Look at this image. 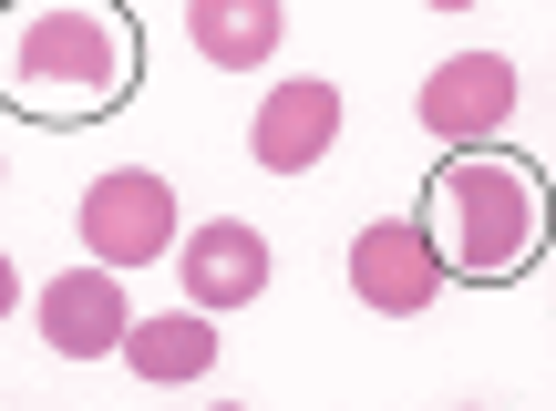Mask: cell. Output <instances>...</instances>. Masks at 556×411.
Returning <instances> with one entry per match:
<instances>
[{
  "mask_svg": "<svg viewBox=\"0 0 556 411\" xmlns=\"http://www.w3.org/2000/svg\"><path fill=\"white\" fill-rule=\"evenodd\" d=\"M144 73L124 0H11L0 11V103L31 124H103Z\"/></svg>",
  "mask_w": 556,
  "mask_h": 411,
  "instance_id": "cell-1",
  "label": "cell"
},
{
  "mask_svg": "<svg viewBox=\"0 0 556 411\" xmlns=\"http://www.w3.org/2000/svg\"><path fill=\"white\" fill-rule=\"evenodd\" d=\"M422 236L443 247V278H484V288L526 278L536 268V176L505 144H443Z\"/></svg>",
  "mask_w": 556,
  "mask_h": 411,
  "instance_id": "cell-2",
  "label": "cell"
},
{
  "mask_svg": "<svg viewBox=\"0 0 556 411\" xmlns=\"http://www.w3.org/2000/svg\"><path fill=\"white\" fill-rule=\"evenodd\" d=\"M443 288H454V278H443V247L422 236V216H371V227L351 236V298L371 319H422Z\"/></svg>",
  "mask_w": 556,
  "mask_h": 411,
  "instance_id": "cell-3",
  "label": "cell"
},
{
  "mask_svg": "<svg viewBox=\"0 0 556 411\" xmlns=\"http://www.w3.org/2000/svg\"><path fill=\"white\" fill-rule=\"evenodd\" d=\"M83 247H93L103 268H155V257L176 247V196H165V176H144V165L93 176L83 185Z\"/></svg>",
  "mask_w": 556,
  "mask_h": 411,
  "instance_id": "cell-4",
  "label": "cell"
},
{
  "mask_svg": "<svg viewBox=\"0 0 556 411\" xmlns=\"http://www.w3.org/2000/svg\"><path fill=\"white\" fill-rule=\"evenodd\" d=\"M413 114H422V134H433V144H495L505 114H516V62H505V52L433 62V82L413 93Z\"/></svg>",
  "mask_w": 556,
  "mask_h": 411,
  "instance_id": "cell-5",
  "label": "cell"
},
{
  "mask_svg": "<svg viewBox=\"0 0 556 411\" xmlns=\"http://www.w3.org/2000/svg\"><path fill=\"white\" fill-rule=\"evenodd\" d=\"M248 144H258L268 176H309V165H330V144H340V82H330V73L268 82V103H258V124H248Z\"/></svg>",
  "mask_w": 556,
  "mask_h": 411,
  "instance_id": "cell-6",
  "label": "cell"
},
{
  "mask_svg": "<svg viewBox=\"0 0 556 411\" xmlns=\"http://www.w3.org/2000/svg\"><path fill=\"white\" fill-rule=\"evenodd\" d=\"M176 278H186V309H248V298L268 288V236L248 227V216H217V227L176 236Z\"/></svg>",
  "mask_w": 556,
  "mask_h": 411,
  "instance_id": "cell-7",
  "label": "cell"
},
{
  "mask_svg": "<svg viewBox=\"0 0 556 411\" xmlns=\"http://www.w3.org/2000/svg\"><path fill=\"white\" fill-rule=\"evenodd\" d=\"M31 309H41V339H52L62 360H103L124 339V319H135L124 309V268H62Z\"/></svg>",
  "mask_w": 556,
  "mask_h": 411,
  "instance_id": "cell-8",
  "label": "cell"
},
{
  "mask_svg": "<svg viewBox=\"0 0 556 411\" xmlns=\"http://www.w3.org/2000/svg\"><path fill=\"white\" fill-rule=\"evenodd\" d=\"M124 371L155 381V391H176V381H206L217 371V330H206V309H155V319H124Z\"/></svg>",
  "mask_w": 556,
  "mask_h": 411,
  "instance_id": "cell-9",
  "label": "cell"
},
{
  "mask_svg": "<svg viewBox=\"0 0 556 411\" xmlns=\"http://www.w3.org/2000/svg\"><path fill=\"white\" fill-rule=\"evenodd\" d=\"M186 31H197V52L217 73H258L278 52V31H289V11L278 0H186Z\"/></svg>",
  "mask_w": 556,
  "mask_h": 411,
  "instance_id": "cell-10",
  "label": "cell"
},
{
  "mask_svg": "<svg viewBox=\"0 0 556 411\" xmlns=\"http://www.w3.org/2000/svg\"><path fill=\"white\" fill-rule=\"evenodd\" d=\"M21 309V278H11V257H0V319H11Z\"/></svg>",
  "mask_w": 556,
  "mask_h": 411,
  "instance_id": "cell-11",
  "label": "cell"
},
{
  "mask_svg": "<svg viewBox=\"0 0 556 411\" xmlns=\"http://www.w3.org/2000/svg\"><path fill=\"white\" fill-rule=\"evenodd\" d=\"M422 11H475V0H422Z\"/></svg>",
  "mask_w": 556,
  "mask_h": 411,
  "instance_id": "cell-12",
  "label": "cell"
}]
</instances>
